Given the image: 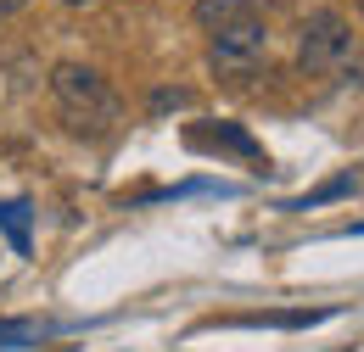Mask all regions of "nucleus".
I'll list each match as a JSON object with an SVG mask.
<instances>
[{
	"label": "nucleus",
	"mask_w": 364,
	"mask_h": 352,
	"mask_svg": "<svg viewBox=\"0 0 364 352\" xmlns=\"http://www.w3.org/2000/svg\"><path fill=\"white\" fill-rule=\"evenodd\" d=\"M269 56V17H247V23H230V28H213V45H208V62L219 73H247Z\"/></svg>",
	"instance_id": "7ed1b4c3"
},
{
	"label": "nucleus",
	"mask_w": 364,
	"mask_h": 352,
	"mask_svg": "<svg viewBox=\"0 0 364 352\" xmlns=\"http://www.w3.org/2000/svg\"><path fill=\"white\" fill-rule=\"evenodd\" d=\"M247 17H269V0H196V23L202 28H230Z\"/></svg>",
	"instance_id": "39448f33"
},
{
	"label": "nucleus",
	"mask_w": 364,
	"mask_h": 352,
	"mask_svg": "<svg viewBox=\"0 0 364 352\" xmlns=\"http://www.w3.org/2000/svg\"><path fill=\"white\" fill-rule=\"evenodd\" d=\"M319 319H331V308H297V313H252V319H241V324H280V330H291V324H319Z\"/></svg>",
	"instance_id": "1a4fd4ad"
},
{
	"label": "nucleus",
	"mask_w": 364,
	"mask_h": 352,
	"mask_svg": "<svg viewBox=\"0 0 364 352\" xmlns=\"http://www.w3.org/2000/svg\"><path fill=\"white\" fill-rule=\"evenodd\" d=\"M174 106H191V89H157L151 95V112H174Z\"/></svg>",
	"instance_id": "9d476101"
},
{
	"label": "nucleus",
	"mask_w": 364,
	"mask_h": 352,
	"mask_svg": "<svg viewBox=\"0 0 364 352\" xmlns=\"http://www.w3.org/2000/svg\"><path fill=\"white\" fill-rule=\"evenodd\" d=\"M353 190H359V179H353V174H336V179H325L319 190L297 196V202H291V213H309V207H325V202H342V196H353Z\"/></svg>",
	"instance_id": "6e6552de"
},
{
	"label": "nucleus",
	"mask_w": 364,
	"mask_h": 352,
	"mask_svg": "<svg viewBox=\"0 0 364 352\" xmlns=\"http://www.w3.org/2000/svg\"><path fill=\"white\" fill-rule=\"evenodd\" d=\"M62 6H95V0H62Z\"/></svg>",
	"instance_id": "f8f14e48"
},
{
	"label": "nucleus",
	"mask_w": 364,
	"mask_h": 352,
	"mask_svg": "<svg viewBox=\"0 0 364 352\" xmlns=\"http://www.w3.org/2000/svg\"><path fill=\"white\" fill-rule=\"evenodd\" d=\"M364 50L353 40V28H348V17L342 11H309L303 17V28H297V62H303V73H353V62H359Z\"/></svg>",
	"instance_id": "f03ea898"
},
{
	"label": "nucleus",
	"mask_w": 364,
	"mask_h": 352,
	"mask_svg": "<svg viewBox=\"0 0 364 352\" xmlns=\"http://www.w3.org/2000/svg\"><path fill=\"white\" fill-rule=\"evenodd\" d=\"M359 11H364V0H359Z\"/></svg>",
	"instance_id": "ddd939ff"
},
{
	"label": "nucleus",
	"mask_w": 364,
	"mask_h": 352,
	"mask_svg": "<svg viewBox=\"0 0 364 352\" xmlns=\"http://www.w3.org/2000/svg\"><path fill=\"white\" fill-rule=\"evenodd\" d=\"M46 336H50V324H40V319H0V352L40 347Z\"/></svg>",
	"instance_id": "0eeeda50"
},
{
	"label": "nucleus",
	"mask_w": 364,
	"mask_h": 352,
	"mask_svg": "<svg viewBox=\"0 0 364 352\" xmlns=\"http://www.w3.org/2000/svg\"><path fill=\"white\" fill-rule=\"evenodd\" d=\"M50 95H56V112L68 118V129L79 134H101L118 123V95L95 67H79V62L50 67Z\"/></svg>",
	"instance_id": "f257e3e1"
},
{
	"label": "nucleus",
	"mask_w": 364,
	"mask_h": 352,
	"mask_svg": "<svg viewBox=\"0 0 364 352\" xmlns=\"http://www.w3.org/2000/svg\"><path fill=\"white\" fill-rule=\"evenodd\" d=\"M0 235L11 241L17 258H28L34 252V207L28 202H0Z\"/></svg>",
	"instance_id": "423d86ee"
},
{
	"label": "nucleus",
	"mask_w": 364,
	"mask_h": 352,
	"mask_svg": "<svg viewBox=\"0 0 364 352\" xmlns=\"http://www.w3.org/2000/svg\"><path fill=\"white\" fill-rule=\"evenodd\" d=\"M191 145H202V151H235V157H247V163H264V145H258L252 134L241 129V123H213V129H191Z\"/></svg>",
	"instance_id": "20e7f679"
},
{
	"label": "nucleus",
	"mask_w": 364,
	"mask_h": 352,
	"mask_svg": "<svg viewBox=\"0 0 364 352\" xmlns=\"http://www.w3.org/2000/svg\"><path fill=\"white\" fill-rule=\"evenodd\" d=\"M28 0H0V17H11V11H23Z\"/></svg>",
	"instance_id": "9b49d317"
}]
</instances>
